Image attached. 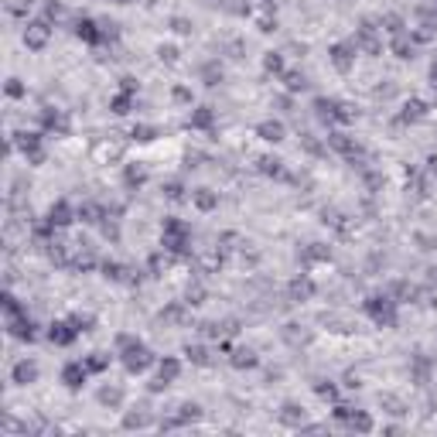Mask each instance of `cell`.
Wrapping results in <instances>:
<instances>
[{"label":"cell","mask_w":437,"mask_h":437,"mask_svg":"<svg viewBox=\"0 0 437 437\" xmlns=\"http://www.w3.org/2000/svg\"><path fill=\"white\" fill-rule=\"evenodd\" d=\"M65 383H69V386H79V383H82V369H79V365H69V369H65Z\"/></svg>","instance_id":"obj_2"},{"label":"cell","mask_w":437,"mask_h":437,"mask_svg":"<svg viewBox=\"0 0 437 437\" xmlns=\"http://www.w3.org/2000/svg\"><path fill=\"white\" fill-rule=\"evenodd\" d=\"M14 379H17V383H31V379H34V365L21 362V365L14 369Z\"/></svg>","instance_id":"obj_1"}]
</instances>
